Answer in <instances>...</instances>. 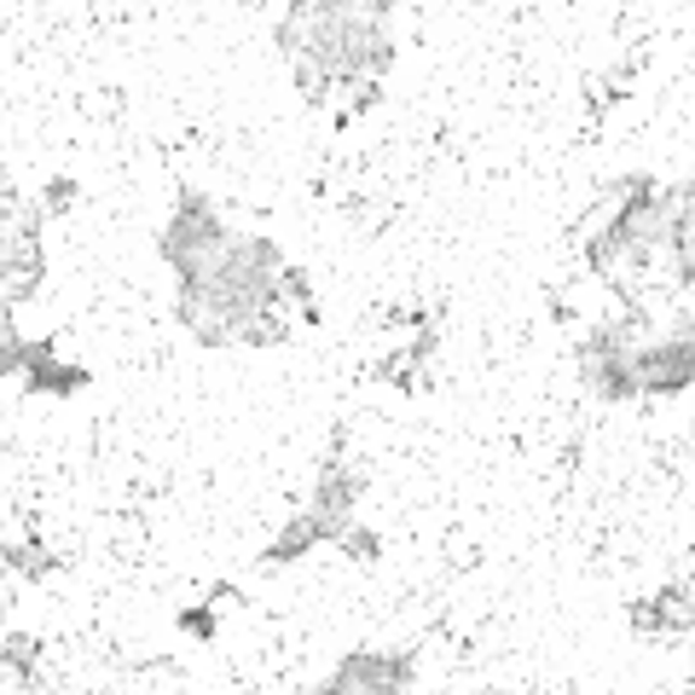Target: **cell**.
<instances>
[{"label": "cell", "instance_id": "1", "mask_svg": "<svg viewBox=\"0 0 695 695\" xmlns=\"http://www.w3.org/2000/svg\"><path fill=\"white\" fill-rule=\"evenodd\" d=\"M406 678H412V655H353L331 678V690H395Z\"/></svg>", "mask_w": 695, "mask_h": 695}, {"label": "cell", "instance_id": "2", "mask_svg": "<svg viewBox=\"0 0 695 695\" xmlns=\"http://www.w3.org/2000/svg\"><path fill=\"white\" fill-rule=\"evenodd\" d=\"M180 626H185L192 638H209V632H215V615H209V608H185Z\"/></svg>", "mask_w": 695, "mask_h": 695}]
</instances>
